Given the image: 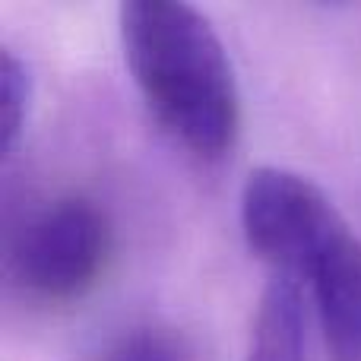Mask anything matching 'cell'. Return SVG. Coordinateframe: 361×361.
Returning a JSON list of instances; mask_svg holds the SVG:
<instances>
[{
  "label": "cell",
  "instance_id": "cell-1",
  "mask_svg": "<svg viewBox=\"0 0 361 361\" xmlns=\"http://www.w3.org/2000/svg\"><path fill=\"white\" fill-rule=\"evenodd\" d=\"M241 231L276 276L311 298L336 361H361V235L314 178L260 165L241 187Z\"/></svg>",
  "mask_w": 361,
  "mask_h": 361
},
{
  "label": "cell",
  "instance_id": "cell-2",
  "mask_svg": "<svg viewBox=\"0 0 361 361\" xmlns=\"http://www.w3.org/2000/svg\"><path fill=\"white\" fill-rule=\"evenodd\" d=\"M124 63L165 133L197 159H222L241 130V89L212 19L184 0L118 6Z\"/></svg>",
  "mask_w": 361,
  "mask_h": 361
},
{
  "label": "cell",
  "instance_id": "cell-3",
  "mask_svg": "<svg viewBox=\"0 0 361 361\" xmlns=\"http://www.w3.org/2000/svg\"><path fill=\"white\" fill-rule=\"evenodd\" d=\"M111 225L95 200L63 193L29 212L10 241V273L38 301H73L99 282Z\"/></svg>",
  "mask_w": 361,
  "mask_h": 361
},
{
  "label": "cell",
  "instance_id": "cell-4",
  "mask_svg": "<svg viewBox=\"0 0 361 361\" xmlns=\"http://www.w3.org/2000/svg\"><path fill=\"white\" fill-rule=\"evenodd\" d=\"M244 361H311L307 307L295 282L273 276L263 286Z\"/></svg>",
  "mask_w": 361,
  "mask_h": 361
},
{
  "label": "cell",
  "instance_id": "cell-5",
  "mask_svg": "<svg viewBox=\"0 0 361 361\" xmlns=\"http://www.w3.org/2000/svg\"><path fill=\"white\" fill-rule=\"evenodd\" d=\"M35 99V76L25 57L13 48H0V149L13 156Z\"/></svg>",
  "mask_w": 361,
  "mask_h": 361
},
{
  "label": "cell",
  "instance_id": "cell-6",
  "mask_svg": "<svg viewBox=\"0 0 361 361\" xmlns=\"http://www.w3.org/2000/svg\"><path fill=\"white\" fill-rule=\"evenodd\" d=\"M102 361H187V355L180 352L175 336H169L165 330H156V326H143V330L121 336L102 355Z\"/></svg>",
  "mask_w": 361,
  "mask_h": 361
}]
</instances>
